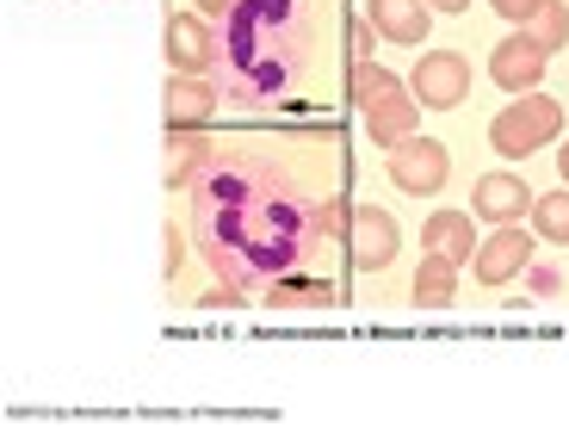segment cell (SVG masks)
I'll list each match as a JSON object with an SVG mask.
<instances>
[{
	"mask_svg": "<svg viewBox=\"0 0 569 427\" xmlns=\"http://www.w3.org/2000/svg\"><path fill=\"white\" fill-rule=\"evenodd\" d=\"M229 100H272L310 69V0H236L223 43Z\"/></svg>",
	"mask_w": 569,
	"mask_h": 427,
	"instance_id": "6da1fadb",
	"label": "cell"
},
{
	"mask_svg": "<svg viewBox=\"0 0 569 427\" xmlns=\"http://www.w3.org/2000/svg\"><path fill=\"white\" fill-rule=\"evenodd\" d=\"M557 130H563V106L545 100L539 87H532V93H520L508 112L489 118V149L508 156V161H527L532 149H545V142L557 137Z\"/></svg>",
	"mask_w": 569,
	"mask_h": 427,
	"instance_id": "7a4b0ae2",
	"label": "cell"
},
{
	"mask_svg": "<svg viewBox=\"0 0 569 427\" xmlns=\"http://www.w3.org/2000/svg\"><path fill=\"white\" fill-rule=\"evenodd\" d=\"M409 93L427 112H452V106L470 100V62L458 57V50H427L409 75Z\"/></svg>",
	"mask_w": 569,
	"mask_h": 427,
	"instance_id": "3957f363",
	"label": "cell"
},
{
	"mask_svg": "<svg viewBox=\"0 0 569 427\" xmlns=\"http://www.w3.org/2000/svg\"><path fill=\"white\" fill-rule=\"evenodd\" d=\"M446 173H452V156H446V142H433V137H402L397 149H390V180H397L409 199H433L446 186Z\"/></svg>",
	"mask_w": 569,
	"mask_h": 427,
	"instance_id": "277c9868",
	"label": "cell"
},
{
	"mask_svg": "<svg viewBox=\"0 0 569 427\" xmlns=\"http://www.w3.org/2000/svg\"><path fill=\"white\" fill-rule=\"evenodd\" d=\"M347 260H353V272H385L390 260H397V217L378 211V205H353Z\"/></svg>",
	"mask_w": 569,
	"mask_h": 427,
	"instance_id": "5b68a950",
	"label": "cell"
},
{
	"mask_svg": "<svg viewBox=\"0 0 569 427\" xmlns=\"http://www.w3.org/2000/svg\"><path fill=\"white\" fill-rule=\"evenodd\" d=\"M527 267H532V236L520 224H496V236L477 242V255H470L477 285H508V279H520Z\"/></svg>",
	"mask_w": 569,
	"mask_h": 427,
	"instance_id": "8992f818",
	"label": "cell"
},
{
	"mask_svg": "<svg viewBox=\"0 0 569 427\" xmlns=\"http://www.w3.org/2000/svg\"><path fill=\"white\" fill-rule=\"evenodd\" d=\"M223 43H217L211 19L204 13H168V69L173 75H204L217 69Z\"/></svg>",
	"mask_w": 569,
	"mask_h": 427,
	"instance_id": "52a82bcc",
	"label": "cell"
},
{
	"mask_svg": "<svg viewBox=\"0 0 569 427\" xmlns=\"http://www.w3.org/2000/svg\"><path fill=\"white\" fill-rule=\"evenodd\" d=\"M223 87L204 75H168V130H204L217 118Z\"/></svg>",
	"mask_w": 569,
	"mask_h": 427,
	"instance_id": "ba28073f",
	"label": "cell"
},
{
	"mask_svg": "<svg viewBox=\"0 0 569 427\" xmlns=\"http://www.w3.org/2000/svg\"><path fill=\"white\" fill-rule=\"evenodd\" d=\"M532 199H539V192H532L520 173H483V180H477V199H470V211L483 217V224H520V217L532 211Z\"/></svg>",
	"mask_w": 569,
	"mask_h": 427,
	"instance_id": "9c48e42d",
	"label": "cell"
},
{
	"mask_svg": "<svg viewBox=\"0 0 569 427\" xmlns=\"http://www.w3.org/2000/svg\"><path fill=\"white\" fill-rule=\"evenodd\" d=\"M545 50H532L527 38H508L496 43V57H489V75H496V87H508V93H532V87L545 81Z\"/></svg>",
	"mask_w": 569,
	"mask_h": 427,
	"instance_id": "30bf717a",
	"label": "cell"
},
{
	"mask_svg": "<svg viewBox=\"0 0 569 427\" xmlns=\"http://www.w3.org/2000/svg\"><path fill=\"white\" fill-rule=\"evenodd\" d=\"M421 248L427 255H446L452 267H470V255H477V229H470L465 211H433L421 224Z\"/></svg>",
	"mask_w": 569,
	"mask_h": 427,
	"instance_id": "8fae6325",
	"label": "cell"
},
{
	"mask_svg": "<svg viewBox=\"0 0 569 427\" xmlns=\"http://www.w3.org/2000/svg\"><path fill=\"white\" fill-rule=\"evenodd\" d=\"M217 161V142L204 130H168V192H186Z\"/></svg>",
	"mask_w": 569,
	"mask_h": 427,
	"instance_id": "7c38bea8",
	"label": "cell"
},
{
	"mask_svg": "<svg viewBox=\"0 0 569 427\" xmlns=\"http://www.w3.org/2000/svg\"><path fill=\"white\" fill-rule=\"evenodd\" d=\"M371 26L390 43H427L433 7H427V0H371Z\"/></svg>",
	"mask_w": 569,
	"mask_h": 427,
	"instance_id": "4fadbf2b",
	"label": "cell"
},
{
	"mask_svg": "<svg viewBox=\"0 0 569 427\" xmlns=\"http://www.w3.org/2000/svg\"><path fill=\"white\" fill-rule=\"evenodd\" d=\"M397 93H409V87H402L397 75L385 69V62H371V57L347 62V100H353L359 112H371V106H385V100H397Z\"/></svg>",
	"mask_w": 569,
	"mask_h": 427,
	"instance_id": "5bb4252c",
	"label": "cell"
},
{
	"mask_svg": "<svg viewBox=\"0 0 569 427\" xmlns=\"http://www.w3.org/2000/svg\"><path fill=\"white\" fill-rule=\"evenodd\" d=\"M415 125H421V106L409 100V93H397V100H385V106H371L366 112V130H371V149H397L402 137H415Z\"/></svg>",
	"mask_w": 569,
	"mask_h": 427,
	"instance_id": "9a60e30c",
	"label": "cell"
},
{
	"mask_svg": "<svg viewBox=\"0 0 569 427\" xmlns=\"http://www.w3.org/2000/svg\"><path fill=\"white\" fill-rule=\"evenodd\" d=\"M409 291H415V304H427V310H446V304H458V267L446 255H421Z\"/></svg>",
	"mask_w": 569,
	"mask_h": 427,
	"instance_id": "2e32d148",
	"label": "cell"
},
{
	"mask_svg": "<svg viewBox=\"0 0 569 427\" xmlns=\"http://www.w3.org/2000/svg\"><path fill=\"white\" fill-rule=\"evenodd\" d=\"M520 38H527L532 50H545V57L563 50V43H569V7H563V0H539V7L520 19Z\"/></svg>",
	"mask_w": 569,
	"mask_h": 427,
	"instance_id": "e0dca14e",
	"label": "cell"
},
{
	"mask_svg": "<svg viewBox=\"0 0 569 427\" xmlns=\"http://www.w3.org/2000/svg\"><path fill=\"white\" fill-rule=\"evenodd\" d=\"M532 236L539 242H569V186L532 199Z\"/></svg>",
	"mask_w": 569,
	"mask_h": 427,
	"instance_id": "ac0fdd59",
	"label": "cell"
},
{
	"mask_svg": "<svg viewBox=\"0 0 569 427\" xmlns=\"http://www.w3.org/2000/svg\"><path fill=\"white\" fill-rule=\"evenodd\" d=\"M272 310H298V304H335V285L328 279H272L267 285Z\"/></svg>",
	"mask_w": 569,
	"mask_h": 427,
	"instance_id": "d6986e66",
	"label": "cell"
},
{
	"mask_svg": "<svg viewBox=\"0 0 569 427\" xmlns=\"http://www.w3.org/2000/svg\"><path fill=\"white\" fill-rule=\"evenodd\" d=\"M180 267H186V236L168 224V260H161V272H168V285L180 279Z\"/></svg>",
	"mask_w": 569,
	"mask_h": 427,
	"instance_id": "ffe728a7",
	"label": "cell"
},
{
	"mask_svg": "<svg viewBox=\"0 0 569 427\" xmlns=\"http://www.w3.org/2000/svg\"><path fill=\"white\" fill-rule=\"evenodd\" d=\"M347 31H353V62H359V57H371V38H378V26H371V19H353Z\"/></svg>",
	"mask_w": 569,
	"mask_h": 427,
	"instance_id": "44dd1931",
	"label": "cell"
},
{
	"mask_svg": "<svg viewBox=\"0 0 569 427\" xmlns=\"http://www.w3.org/2000/svg\"><path fill=\"white\" fill-rule=\"evenodd\" d=\"M489 7H496L501 19H513V26H520V19H527L532 7H539V0H489Z\"/></svg>",
	"mask_w": 569,
	"mask_h": 427,
	"instance_id": "7402d4cb",
	"label": "cell"
},
{
	"mask_svg": "<svg viewBox=\"0 0 569 427\" xmlns=\"http://www.w3.org/2000/svg\"><path fill=\"white\" fill-rule=\"evenodd\" d=\"M199 13L204 19H229V13H236V0H199Z\"/></svg>",
	"mask_w": 569,
	"mask_h": 427,
	"instance_id": "603a6c76",
	"label": "cell"
},
{
	"mask_svg": "<svg viewBox=\"0 0 569 427\" xmlns=\"http://www.w3.org/2000/svg\"><path fill=\"white\" fill-rule=\"evenodd\" d=\"M427 7H433V13H465L470 0H427Z\"/></svg>",
	"mask_w": 569,
	"mask_h": 427,
	"instance_id": "cb8c5ba5",
	"label": "cell"
},
{
	"mask_svg": "<svg viewBox=\"0 0 569 427\" xmlns=\"http://www.w3.org/2000/svg\"><path fill=\"white\" fill-rule=\"evenodd\" d=\"M557 173H563V186H569V149H557Z\"/></svg>",
	"mask_w": 569,
	"mask_h": 427,
	"instance_id": "d4e9b609",
	"label": "cell"
}]
</instances>
